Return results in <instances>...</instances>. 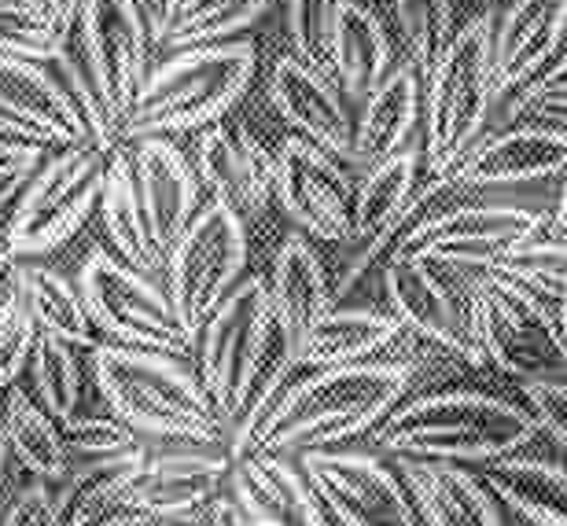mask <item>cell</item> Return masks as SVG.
I'll use <instances>...</instances> for the list:
<instances>
[{
  "label": "cell",
  "instance_id": "cell-25",
  "mask_svg": "<svg viewBox=\"0 0 567 526\" xmlns=\"http://www.w3.org/2000/svg\"><path fill=\"white\" fill-rule=\"evenodd\" d=\"M424 122V82L410 63L391 66L380 89L361 104L354 118V166L372 169L383 158L413 147Z\"/></svg>",
  "mask_w": 567,
  "mask_h": 526
},
{
  "label": "cell",
  "instance_id": "cell-10",
  "mask_svg": "<svg viewBox=\"0 0 567 526\" xmlns=\"http://www.w3.org/2000/svg\"><path fill=\"white\" fill-rule=\"evenodd\" d=\"M247 266V228L221 203H207L166 255V295L192 336L199 339L210 313L236 291Z\"/></svg>",
  "mask_w": 567,
  "mask_h": 526
},
{
  "label": "cell",
  "instance_id": "cell-32",
  "mask_svg": "<svg viewBox=\"0 0 567 526\" xmlns=\"http://www.w3.org/2000/svg\"><path fill=\"white\" fill-rule=\"evenodd\" d=\"M0 431H4L8 453L41 478V483H60L66 475V450L55 420L38 402H30L19 386H8L0 402Z\"/></svg>",
  "mask_w": 567,
  "mask_h": 526
},
{
  "label": "cell",
  "instance_id": "cell-21",
  "mask_svg": "<svg viewBox=\"0 0 567 526\" xmlns=\"http://www.w3.org/2000/svg\"><path fill=\"white\" fill-rule=\"evenodd\" d=\"M229 489L251 526H328L302 467L288 464L284 456L251 453L233 461Z\"/></svg>",
  "mask_w": 567,
  "mask_h": 526
},
{
  "label": "cell",
  "instance_id": "cell-5",
  "mask_svg": "<svg viewBox=\"0 0 567 526\" xmlns=\"http://www.w3.org/2000/svg\"><path fill=\"white\" fill-rule=\"evenodd\" d=\"M494 22L472 19L453 33L446 55L424 82V147L421 163L431 177H453L483 141L497 85H494Z\"/></svg>",
  "mask_w": 567,
  "mask_h": 526
},
{
  "label": "cell",
  "instance_id": "cell-11",
  "mask_svg": "<svg viewBox=\"0 0 567 526\" xmlns=\"http://www.w3.org/2000/svg\"><path fill=\"white\" fill-rule=\"evenodd\" d=\"M486 269H450L427 261H388L383 266V291H388L391 317L410 336L431 342L472 369H480L483 353L472 331V299L480 291Z\"/></svg>",
  "mask_w": 567,
  "mask_h": 526
},
{
  "label": "cell",
  "instance_id": "cell-29",
  "mask_svg": "<svg viewBox=\"0 0 567 526\" xmlns=\"http://www.w3.org/2000/svg\"><path fill=\"white\" fill-rule=\"evenodd\" d=\"M100 214H104V228L111 244L118 250V261H126L130 269L152 277L166 266V255L155 247L152 225H147L137 163L133 152H111L107 155V177H104V196H100Z\"/></svg>",
  "mask_w": 567,
  "mask_h": 526
},
{
  "label": "cell",
  "instance_id": "cell-28",
  "mask_svg": "<svg viewBox=\"0 0 567 526\" xmlns=\"http://www.w3.org/2000/svg\"><path fill=\"white\" fill-rule=\"evenodd\" d=\"M391 74V41L383 19L358 0H339L336 41H332V78L343 100L365 104L383 78Z\"/></svg>",
  "mask_w": 567,
  "mask_h": 526
},
{
  "label": "cell",
  "instance_id": "cell-30",
  "mask_svg": "<svg viewBox=\"0 0 567 526\" xmlns=\"http://www.w3.org/2000/svg\"><path fill=\"white\" fill-rule=\"evenodd\" d=\"M147 464V453H126L111 461H89L71 464L60 478L55 494V519L60 526H96L100 519L115 516L111 508H126V494L141 478Z\"/></svg>",
  "mask_w": 567,
  "mask_h": 526
},
{
  "label": "cell",
  "instance_id": "cell-6",
  "mask_svg": "<svg viewBox=\"0 0 567 526\" xmlns=\"http://www.w3.org/2000/svg\"><path fill=\"white\" fill-rule=\"evenodd\" d=\"M277 350L280 331L269 288L262 277H247L199 331V383L229 431L251 409Z\"/></svg>",
  "mask_w": 567,
  "mask_h": 526
},
{
  "label": "cell",
  "instance_id": "cell-54",
  "mask_svg": "<svg viewBox=\"0 0 567 526\" xmlns=\"http://www.w3.org/2000/svg\"><path fill=\"white\" fill-rule=\"evenodd\" d=\"M8 442H4V431H0V483H4V467H8Z\"/></svg>",
  "mask_w": 567,
  "mask_h": 526
},
{
  "label": "cell",
  "instance_id": "cell-19",
  "mask_svg": "<svg viewBox=\"0 0 567 526\" xmlns=\"http://www.w3.org/2000/svg\"><path fill=\"white\" fill-rule=\"evenodd\" d=\"M269 100L302 141L321 147L336 163L354 166V118L332 78L284 55L269 78Z\"/></svg>",
  "mask_w": 567,
  "mask_h": 526
},
{
  "label": "cell",
  "instance_id": "cell-23",
  "mask_svg": "<svg viewBox=\"0 0 567 526\" xmlns=\"http://www.w3.org/2000/svg\"><path fill=\"white\" fill-rule=\"evenodd\" d=\"M269 306H274V320L280 339L288 342V350L310 336L313 324L321 317L336 310L332 277H328L321 255L302 233H291L277 250L274 261V280H266Z\"/></svg>",
  "mask_w": 567,
  "mask_h": 526
},
{
  "label": "cell",
  "instance_id": "cell-4",
  "mask_svg": "<svg viewBox=\"0 0 567 526\" xmlns=\"http://www.w3.org/2000/svg\"><path fill=\"white\" fill-rule=\"evenodd\" d=\"M258 52L251 41H221L169 55L144 78L137 104L122 122V141H155L166 133L218 125L251 89Z\"/></svg>",
  "mask_w": 567,
  "mask_h": 526
},
{
  "label": "cell",
  "instance_id": "cell-22",
  "mask_svg": "<svg viewBox=\"0 0 567 526\" xmlns=\"http://www.w3.org/2000/svg\"><path fill=\"white\" fill-rule=\"evenodd\" d=\"M233 472V456L218 453H163L147 456L141 478L126 494V508L152 516H203L221 494Z\"/></svg>",
  "mask_w": 567,
  "mask_h": 526
},
{
  "label": "cell",
  "instance_id": "cell-14",
  "mask_svg": "<svg viewBox=\"0 0 567 526\" xmlns=\"http://www.w3.org/2000/svg\"><path fill=\"white\" fill-rule=\"evenodd\" d=\"M284 214L302 236L343 247L354 225V185L343 163L313 147L302 136H288L277 147V192Z\"/></svg>",
  "mask_w": 567,
  "mask_h": 526
},
{
  "label": "cell",
  "instance_id": "cell-2",
  "mask_svg": "<svg viewBox=\"0 0 567 526\" xmlns=\"http://www.w3.org/2000/svg\"><path fill=\"white\" fill-rule=\"evenodd\" d=\"M538 434L524 405L480 391H446L402 402L377 427V450L399 461L494 464L516 456Z\"/></svg>",
  "mask_w": 567,
  "mask_h": 526
},
{
  "label": "cell",
  "instance_id": "cell-35",
  "mask_svg": "<svg viewBox=\"0 0 567 526\" xmlns=\"http://www.w3.org/2000/svg\"><path fill=\"white\" fill-rule=\"evenodd\" d=\"M269 0H181L174 27L166 33V49L188 52L207 44L236 41V33L262 19Z\"/></svg>",
  "mask_w": 567,
  "mask_h": 526
},
{
  "label": "cell",
  "instance_id": "cell-24",
  "mask_svg": "<svg viewBox=\"0 0 567 526\" xmlns=\"http://www.w3.org/2000/svg\"><path fill=\"white\" fill-rule=\"evenodd\" d=\"M133 163H137V181L155 247L169 255V247L177 244L181 233L192 225V217L199 214V177L188 166L185 152L163 141V136L141 141L133 147Z\"/></svg>",
  "mask_w": 567,
  "mask_h": 526
},
{
  "label": "cell",
  "instance_id": "cell-40",
  "mask_svg": "<svg viewBox=\"0 0 567 526\" xmlns=\"http://www.w3.org/2000/svg\"><path fill=\"white\" fill-rule=\"evenodd\" d=\"M71 44V33L52 30L22 0H0V55L22 63H55Z\"/></svg>",
  "mask_w": 567,
  "mask_h": 526
},
{
  "label": "cell",
  "instance_id": "cell-16",
  "mask_svg": "<svg viewBox=\"0 0 567 526\" xmlns=\"http://www.w3.org/2000/svg\"><path fill=\"white\" fill-rule=\"evenodd\" d=\"M0 133L19 144L89 147L85 122L60 78L38 63L0 55Z\"/></svg>",
  "mask_w": 567,
  "mask_h": 526
},
{
  "label": "cell",
  "instance_id": "cell-43",
  "mask_svg": "<svg viewBox=\"0 0 567 526\" xmlns=\"http://www.w3.org/2000/svg\"><path fill=\"white\" fill-rule=\"evenodd\" d=\"M44 147L38 144H19V141H0V217L19 203L22 188L30 185V177L38 174V166L44 163Z\"/></svg>",
  "mask_w": 567,
  "mask_h": 526
},
{
  "label": "cell",
  "instance_id": "cell-13",
  "mask_svg": "<svg viewBox=\"0 0 567 526\" xmlns=\"http://www.w3.org/2000/svg\"><path fill=\"white\" fill-rule=\"evenodd\" d=\"M78 22H82L78 49L93 71L96 93L122 125L147 78V49H152L147 22L133 0H82Z\"/></svg>",
  "mask_w": 567,
  "mask_h": 526
},
{
  "label": "cell",
  "instance_id": "cell-52",
  "mask_svg": "<svg viewBox=\"0 0 567 526\" xmlns=\"http://www.w3.org/2000/svg\"><path fill=\"white\" fill-rule=\"evenodd\" d=\"M19 266V255L11 250V244H8V233L0 228V288H4V280L11 277V269Z\"/></svg>",
  "mask_w": 567,
  "mask_h": 526
},
{
  "label": "cell",
  "instance_id": "cell-17",
  "mask_svg": "<svg viewBox=\"0 0 567 526\" xmlns=\"http://www.w3.org/2000/svg\"><path fill=\"white\" fill-rule=\"evenodd\" d=\"M196 163L214 203L229 207L244 221L262 214L277 192V152H269L244 125L218 122L203 130Z\"/></svg>",
  "mask_w": 567,
  "mask_h": 526
},
{
  "label": "cell",
  "instance_id": "cell-44",
  "mask_svg": "<svg viewBox=\"0 0 567 526\" xmlns=\"http://www.w3.org/2000/svg\"><path fill=\"white\" fill-rule=\"evenodd\" d=\"M524 402L538 427L549 431V439L567 450V383L564 380L524 383Z\"/></svg>",
  "mask_w": 567,
  "mask_h": 526
},
{
  "label": "cell",
  "instance_id": "cell-39",
  "mask_svg": "<svg viewBox=\"0 0 567 526\" xmlns=\"http://www.w3.org/2000/svg\"><path fill=\"white\" fill-rule=\"evenodd\" d=\"M55 66L63 71V89L71 93L78 114L85 122V133H89V147H96L100 155H111L118 152V141H122V125L115 122V114L107 111L104 96L96 93V82H93V71H89L85 55L78 44H66V52L55 60Z\"/></svg>",
  "mask_w": 567,
  "mask_h": 526
},
{
  "label": "cell",
  "instance_id": "cell-49",
  "mask_svg": "<svg viewBox=\"0 0 567 526\" xmlns=\"http://www.w3.org/2000/svg\"><path fill=\"white\" fill-rule=\"evenodd\" d=\"M203 516H152V512H115V516L100 519L96 526H199Z\"/></svg>",
  "mask_w": 567,
  "mask_h": 526
},
{
  "label": "cell",
  "instance_id": "cell-37",
  "mask_svg": "<svg viewBox=\"0 0 567 526\" xmlns=\"http://www.w3.org/2000/svg\"><path fill=\"white\" fill-rule=\"evenodd\" d=\"M38 320H33V306L27 295V277H22V261L11 269L0 291V386H16L19 372H27V364L38 347Z\"/></svg>",
  "mask_w": 567,
  "mask_h": 526
},
{
  "label": "cell",
  "instance_id": "cell-31",
  "mask_svg": "<svg viewBox=\"0 0 567 526\" xmlns=\"http://www.w3.org/2000/svg\"><path fill=\"white\" fill-rule=\"evenodd\" d=\"M483 486L535 526H567V467L538 456H505L483 472Z\"/></svg>",
  "mask_w": 567,
  "mask_h": 526
},
{
  "label": "cell",
  "instance_id": "cell-27",
  "mask_svg": "<svg viewBox=\"0 0 567 526\" xmlns=\"http://www.w3.org/2000/svg\"><path fill=\"white\" fill-rule=\"evenodd\" d=\"M405 328L391 313L380 310H332L313 324V331L295 347V369L328 372L347 364H365L380 350L394 347Z\"/></svg>",
  "mask_w": 567,
  "mask_h": 526
},
{
  "label": "cell",
  "instance_id": "cell-34",
  "mask_svg": "<svg viewBox=\"0 0 567 526\" xmlns=\"http://www.w3.org/2000/svg\"><path fill=\"white\" fill-rule=\"evenodd\" d=\"M494 277L508 280L513 288L527 291L530 299L549 306L553 313L567 310V244L564 239H530V244L508 250L486 266Z\"/></svg>",
  "mask_w": 567,
  "mask_h": 526
},
{
  "label": "cell",
  "instance_id": "cell-7",
  "mask_svg": "<svg viewBox=\"0 0 567 526\" xmlns=\"http://www.w3.org/2000/svg\"><path fill=\"white\" fill-rule=\"evenodd\" d=\"M472 331L483 361L519 383L560 380L567 372L560 313L494 277L491 269L472 299Z\"/></svg>",
  "mask_w": 567,
  "mask_h": 526
},
{
  "label": "cell",
  "instance_id": "cell-36",
  "mask_svg": "<svg viewBox=\"0 0 567 526\" xmlns=\"http://www.w3.org/2000/svg\"><path fill=\"white\" fill-rule=\"evenodd\" d=\"M410 66L427 82L453 41V0H391Z\"/></svg>",
  "mask_w": 567,
  "mask_h": 526
},
{
  "label": "cell",
  "instance_id": "cell-48",
  "mask_svg": "<svg viewBox=\"0 0 567 526\" xmlns=\"http://www.w3.org/2000/svg\"><path fill=\"white\" fill-rule=\"evenodd\" d=\"M133 4L141 8V16L147 22V33H152V41L163 44L169 27H174V19H177L181 0H133Z\"/></svg>",
  "mask_w": 567,
  "mask_h": 526
},
{
  "label": "cell",
  "instance_id": "cell-1",
  "mask_svg": "<svg viewBox=\"0 0 567 526\" xmlns=\"http://www.w3.org/2000/svg\"><path fill=\"white\" fill-rule=\"evenodd\" d=\"M413 383V369L394 361H365L347 369L310 372L306 380L284 386L262 413L236 423L229 456L269 453H317L377 431L402 405Z\"/></svg>",
  "mask_w": 567,
  "mask_h": 526
},
{
  "label": "cell",
  "instance_id": "cell-50",
  "mask_svg": "<svg viewBox=\"0 0 567 526\" xmlns=\"http://www.w3.org/2000/svg\"><path fill=\"white\" fill-rule=\"evenodd\" d=\"M203 519H207V526H251V519L244 516L233 497H218L207 512H203Z\"/></svg>",
  "mask_w": 567,
  "mask_h": 526
},
{
  "label": "cell",
  "instance_id": "cell-3",
  "mask_svg": "<svg viewBox=\"0 0 567 526\" xmlns=\"http://www.w3.org/2000/svg\"><path fill=\"white\" fill-rule=\"evenodd\" d=\"M93 375L100 394L115 409V420L130 431L192 445H218L229 431L199 375L181 358L107 342L93 350Z\"/></svg>",
  "mask_w": 567,
  "mask_h": 526
},
{
  "label": "cell",
  "instance_id": "cell-15",
  "mask_svg": "<svg viewBox=\"0 0 567 526\" xmlns=\"http://www.w3.org/2000/svg\"><path fill=\"white\" fill-rule=\"evenodd\" d=\"M416 188H421V152L416 147H405V152L383 158L380 166L365 169V181L354 188V225L343 244L347 255L332 277L336 299H343L365 277V269L377 266V258L391 250L394 228L410 210Z\"/></svg>",
  "mask_w": 567,
  "mask_h": 526
},
{
  "label": "cell",
  "instance_id": "cell-26",
  "mask_svg": "<svg viewBox=\"0 0 567 526\" xmlns=\"http://www.w3.org/2000/svg\"><path fill=\"white\" fill-rule=\"evenodd\" d=\"M402 486L427 526H502L494 494L468 467L402 461Z\"/></svg>",
  "mask_w": 567,
  "mask_h": 526
},
{
  "label": "cell",
  "instance_id": "cell-8",
  "mask_svg": "<svg viewBox=\"0 0 567 526\" xmlns=\"http://www.w3.org/2000/svg\"><path fill=\"white\" fill-rule=\"evenodd\" d=\"M78 291L93 324L107 331L118 347L166 353V358H188V350L196 347V336L181 324L166 288L115 255L93 250L78 277Z\"/></svg>",
  "mask_w": 567,
  "mask_h": 526
},
{
  "label": "cell",
  "instance_id": "cell-9",
  "mask_svg": "<svg viewBox=\"0 0 567 526\" xmlns=\"http://www.w3.org/2000/svg\"><path fill=\"white\" fill-rule=\"evenodd\" d=\"M107 155L96 147H63L49 155L22 188L8 217V244L19 258L49 255L89 221L104 196Z\"/></svg>",
  "mask_w": 567,
  "mask_h": 526
},
{
  "label": "cell",
  "instance_id": "cell-56",
  "mask_svg": "<svg viewBox=\"0 0 567 526\" xmlns=\"http://www.w3.org/2000/svg\"><path fill=\"white\" fill-rule=\"evenodd\" d=\"M557 239H564V244H567V236H557Z\"/></svg>",
  "mask_w": 567,
  "mask_h": 526
},
{
  "label": "cell",
  "instance_id": "cell-12",
  "mask_svg": "<svg viewBox=\"0 0 567 526\" xmlns=\"http://www.w3.org/2000/svg\"><path fill=\"white\" fill-rule=\"evenodd\" d=\"M302 475L339 526H416L402 478L369 453H302Z\"/></svg>",
  "mask_w": 567,
  "mask_h": 526
},
{
  "label": "cell",
  "instance_id": "cell-45",
  "mask_svg": "<svg viewBox=\"0 0 567 526\" xmlns=\"http://www.w3.org/2000/svg\"><path fill=\"white\" fill-rule=\"evenodd\" d=\"M513 114H524V118H530V122L553 125V130L567 133V78L530 85L527 93L516 96Z\"/></svg>",
  "mask_w": 567,
  "mask_h": 526
},
{
  "label": "cell",
  "instance_id": "cell-18",
  "mask_svg": "<svg viewBox=\"0 0 567 526\" xmlns=\"http://www.w3.org/2000/svg\"><path fill=\"white\" fill-rule=\"evenodd\" d=\"M567 44V0H513L494 22V85L527 93L549 74Z\"/></svg>",
  "mask_w": 567,
  "mask_h": 526
},
{
  "label": "cell",
  "instance_id": "cell-41",
  "mask_svg": "<svg viewBox=\"0 0 567 526\" xmlns=\"http://www.w3.org/2000/svg\"><path fill=\"white\" fill-rule=\"evenodd\" d=\"M339 0H288V38L295 60L332 78V41H336ZM336 82V78H332Z\"/></svg>",
  "mask_w": 567,
  "mask_h": 526
},
{
  "label": "cell",
  "instance_id": "cell-46",
  "mask_svg": "<svg viewBox=\"0 0 567 526\" xmlns=\"http://www.w3.org/2000/svg\"><path fill=\"white\" fill-rule=\"evenodd\" d=\"M0 526H60V519H55V494L44 483L27 486L0 516Z\"/></svg>",
  "mask_w": 567,
  "mask_h": 526
},
{
  "label": "cell",
  "instance_id": "cell-20",
  "mask_svg": "<svg viewBox=\"0 0 567 526\" xmlns=\"http://www.w3.org/2000/svg\"><path fill=\"white\" fill-rule=\"evenodd\" d=\"M567 174V133L553 125L524 122L502 133H486L475 152L453 174L461 188H508Z\"/></svg>",
  "mask_w": 567,
  "mask_h": 526
},
{
  "label": "cell",
  "instance_id": "cell-55",
  "mask_svg": "<svg viewBox=\"0 0 567 526\" xmlns=\"http://www.w3.org/2000/svg\"><path fill=\"white\" fill-rule=\"evenodd\" d=\"M560 339H564V350H567V310L560 313Z\"/></svg>",
  "mask_w": 567,
  "mask_h": 526
},
{
  "label": "cell",
  "instance_id": "cell-42",
  "mask_svg": "<svg viewBox=\"0 0 567 526\" xmlns=\"http://www.w3.org/2000/svg\"><path fill=\"white\" fill-rule=\"evenodd\" d=\"M63 450L71 464H89V461H111V456L137 453L144 445L137 442V431H130L126 423L115 416H71L60 423Z\"/></svg>",
  "mask_w": 567,
  "mask_h": 526
},
{
  "label": "cell",
  "instance_id": "cell-33",
  "mask_svg": "<svg viewBox=\"0 0 567 526\" xmlns=\"http://www.w3.org/2000/svg\"><path fill=\"white\" fill-rule=\"evenodd\" d=\"M22 277H27V295L41 336L60 339L66 347H96V324L85 310L78 283L49 266H30V261H22Z\"/></svg>",
  "mask_w": 567,
  "mask_h": 526
},
{
  "label": "cell",
  "instance_id": "cell-47",
  "mask_svg": "<svg viewBox=\"0 0 567 526\" xmlns=\"http://www.w3.org/2000/svg\"><path fill=\"white\" fill-rule=\"evenodd\" d=\"M41 22H49L52 30L71 33V27L82 16V0H22Z\"/></svg>",
  "mask_w": 567,
  "mask_h": 526
},
{
  "label": "cell",
  "instance_id": "cell-38",
  "mask_svg": "<svg viewBox=\"0 0 567 526\" xmlns=\"http://www.w3.org/2000/svg\"><path fill=\"white\" fill-rule=\"evenodd\" d=\"M30 372L33 383H38V398L41 409L55 420H71L78 409V394H82V369H78L74 347L52 339V336H38V347H33L30 358Z\"/></svg>",
  "mask_w": 567,
  "mask_h": 526
},
{
  "label": "cell",
  "instance_id": "cell-53",
  "mask_svg": "<svg viewBox=\"0 0 567 526\" xmlns=\"http://www.w3.org/2000/svg\"><path fill=\"white\" fill-rule=\"evenodd\" d=\"M557 78H567V44H564V52H560V60L549 66V74L542 78V82H557ZM538 85V82H535Z\"/></svg>",
  "mask_w": 567,
  "mask_h": 526
},
{
  "label": "cell",
  "instance_id": "cell-51",
  "mask_svg": "<svg viewBox=\"0 0 567 526\" xmlns=\"http://www.w3.org/2000/svg\"><path fill=\"white\" fill-rule=\"evenodd\" d=\"M549 228H553V236H567V177H564V185H560L557 210L549 214Z\"/></svg>",
  "mask_w": 567,
  "mask_h": 526
}]
</instances>
